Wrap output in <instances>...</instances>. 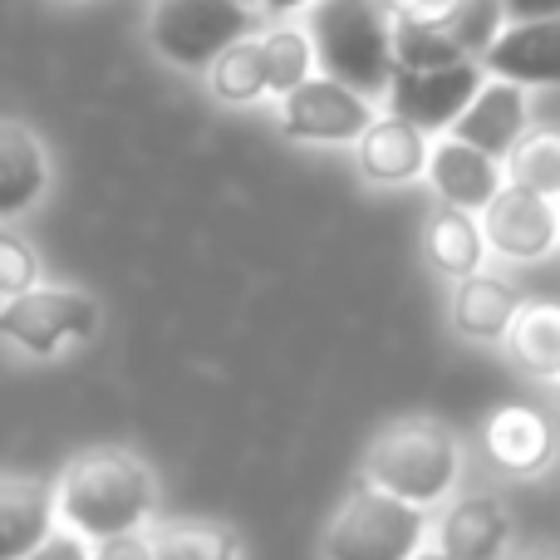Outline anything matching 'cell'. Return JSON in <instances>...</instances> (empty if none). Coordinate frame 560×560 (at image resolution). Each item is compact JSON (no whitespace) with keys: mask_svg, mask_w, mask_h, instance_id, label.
<instances>
[{"mask_svg":"<svg viewBox=\"0 0 560 560\" xmlns=\"http://www.w3.org/2000/svg\"><path fill=\"white\" fill-rule=\"evenodd\" d=\"M98 329V305L74 285H25L5 295L0 305V335L20 345L25 354L49 359L74 339H89Z\"/></svg>","mask_w":560,"mask_h":560,"instance_id":"5b68a950","label":"cell"},{"mask_svg":"<svg viewBox=\"0 0 560 560\" xmlns=\"http://www.w3.org/2000/svg\"><path fill=\"white\" fill-rule=\"evenodd\" d=\"M55 532V487L39 477H0V560H20Z\"/></svg>","mask_w":560,"mask_h":560,"instance_id":"5bb4252c","label":"cell"},{"mask_svg":"<svg viewBox=\"0 0 560 560\" xmlns=\"http://www.w3.org/2000/svg\"><path fill=\"white\" fill-rule=\"evenodd\" d=\"M252 30L256 10L242 0H158L153 10V45L183 69H207Z\"/></svg>","mask_w":560,"mask_h":560,"instance_id":"8992f818","label":"cell"},{"mask_svg":"<svg viewBox=\"0 0 560 560\" xmlns=\"http://www.w3.org/2000/svg\"><path fill=\"white\" fill-rule=\"evenodd\" d=\"M408 560H453V556H443V551H413Z\"/></svg>","mask_w":560,"mask_h":560,"instance_id":"1f68e13d","label":"cell"},{"mask_svg":"<svg viewBox=\"0 0 560 560\" xmlns=\"http://www.w3.org/2000/svg\"><path fill=\"white\" fill-rule=\"evenodd\" d=\"M388 45H394V65L398 69H438V65L472 59V55H463L457 39L428 15H404L398 25H388Z\"/></svg>","mask_w":560,"mask_h":560,"instance_id":"44dd1931","label":"cell"},{"mask_svg":"<svg viewBox=\"0 0 560 560\" xmlns=\"http://www.w3.org/2000/svg\"><path fill=\"white\" fill-rule=\"evenodd\" d=\"M153 477L128 453H89L69 463L55 487V516L84 541H104L118 532H138L153 516Z\"/></svg>","mask_w":560,"mask_h":560,"instance_id":"6da1fadb","label":"cell"},{"mask_svg":"<svg viewBox=\"0 0 560 560\" xmlns=\"http://www.w3.org/2000/svg\"><path fill=\"white\" fill-rule=\"evenodd\" d=\"M261 45V69H266V94H290L300 79L310 74L315 55H310V39L295 30H271V35L256 39Z\"/></svg>","mask_w":560,"mask_h":560,"instance_id":"484cf974","label":"cell"},{"mask_svg":"<svg viewBox=\"0 0 560 560\" xmlns=\"http://www.w3.org/2000/svg\"><path fill=\"white\" fill-rule=\"evenodd\" d=\"M522 560H560V551H536V556H522Z\"/></svg>","mask_w":560,"mask_h":560,"instance_id":"d6a6232c","label":"cell"},{"mask_svg":"<svg viewBox=\"0 0 560 560\" xmlns=\"http://www.w3.org/2000/svg\"><path fill=\"white\" fill-rule=\"evenodd\" d=\"M242 5H252V0H242Z\"/></svg>","mask_w":560,"mask_h":560,"instance_id":"e575fe53","label":"cell"},{"mask_svg":"<svg viewBox=\"0 0 560 560\" xmlns=\"http://www.w3.org/2000/svg\"><path fill=\"white\" fill-rule=\"evenodd\" d=\"M477 226H482V242L497 256H512V261H541L560 242V212L551 207V197H536L512 183L497 187Z\"/></svg>","mask_w":560,"mask_h":560,"instance_id":"9c48e42d","label":"cell"},{"mask_svg":"<svg viewBox=\"0 0 560 560\" xmlns=\"http://www.w3.org/2000/svg\"><path fill=\"white\" fill-rule=\"evenodd\" d=\"M207 69H212L217 94L232 98V104H252V98L266 94V69H261V45H256V39L226 45Z\"/></svg>","mask_w":560,"mask_h":560,"instance_id":"d4e9b609","label":"cell"},{"mask_svg":"<svg viewBox=\"0 0 560 560\" xmlns=\"http://www.w3.org/2000/svg\"><path fill=\"white\" fill-rule=\"evenodd\" d=\"M45 153L35 133L10 118H0V217H20L45 192Z\"/></svg>","mask_w":560,"mask_h":560,"instance_id":"2e32d148","label":"cell"},{"mask_svg":"<svg viewBox=\"0 0 560 560\" xmlns=\"http://www.w3.org/2000/svg\"><path fill=\"white\" fill-rule=\"evenodd\" d=\"M423 167H428V177H433V192L443 197L447 207H463V212H482V207L497 197V187L506 183L502 163L487 158L482 148L463 143V138L438 143Z\"/></svg>","mask_w":560,"mask_h":560,"instance_id":"7c38bea8","label":"cell"},{"mask_svg":"<svg viewBox=\"0 0 560 560\" xmlns=\"http://www.w3.org/2000/svg\"><path fill=\"white\" fill-rule=\"evenodd\" d=\"M556 388H560V374H556Z\"/></svg>","mask_w":560,"mask_h":560,"instance_id":"836d02e7","label":"cell"},{"mask_svg":"<svg viewBox=\"0 0 560 560\" xmlns=\"http://www.w3.org/2000/svg\"><path fill=\"white\" fill-rule=\"evenodd\" d=\"M89 560H153V551H148V541L138 532H118V536H104V541H94Z\"/></svg>","mask_w":560,"mask_h":560,"instance_id":"f1b7e54d","label":"cell"},{"mask_svg":"<svg viewBox=\"0 0 560 560\" xmlns=\"http://www.w3.org/2000/svg\"><path fill=\"white\" fill-rule=\"evenodd\" d=\"M153 560H242L236 536L207 522H173L148 541Z\"/></svg>","mask_w":560,"mask_h":560,"instance_id":"603a6c76","label":"cell"},{"mask_svg":"<svg viewBox=\"0 0 560 560\" xmlns=\"http://www.w3.org/2000/svg\"><path fill=\"white\" fill-rule=\"evenodd\" d=\"M364 482L384 487L408 506H433L457 482V443L438 423H398L374 438L364 457Z\"/></svg>","mask_w":560,"mask_h":560,"instance_id":"3957f363","label":"cell"},{"mask_svg":"<svg viewBox=\"0 0 560 560\" xmlns=\"http://www.w3.org/2000/svg\"><path fill=\"white\" fill-rule=\"evenodd\" d=\"M433 20L457 39V49L472 59L482 55V49L497 39V30L506 25L502 0H443V10H438Z\"/></svg>","mask_w":560,"mask_h":560,"instance_id":"cb8c5ba5","label":"cell"},{"mask_svg":"<svg viewBox=\"0 0 560 560\" xmlns=\"http://www.w3.org/2000/svg\"><path fill=\"white\" fill-rule=\"evenodd\" d=\"M423 546V506L364 482L345 497L325 532V560H408Z\"/></svg>","mask_w":560,"mask_h":560,"instance_id":"277c9868","label":"cell"},{"mask_svg":"<svg viewBox=\"0 0 560 560\" xmlns=\"http://www.w3.org/2000/svg\"><path fill=\"white\" fill-rule=\"evenodd\" d=\"M266 10H276V15H285V10H295V5H310V0H261Z\"/></svg>","mask_w":560,"mask_h":560,"instance_id":"4dcf8cb0","label":"cell"},{"mask_svg":"<svg viewBox=\"0 0 560 560\" xmlns=\"http://www.w3.org/2000/svg\"><path fill=\"white\" fill-rule=\"evenodd\" d=\"M506 541H512V516L492 497H463L438 532V551L453 560H502Z\"/></svg>","mask_w":560,"mask_h":560,"instance_id":"9a60e30c","label":"cell"},{"mask_svg":"<svg viewBox=\"0 0 560 560\" xmlns=\"http://www.w3.org/2000/svg\"><path fill=\"white\" fill-rule=\"evenodd\" d=\"M280 124L290 138H305V143H354L364 133V124L374 118L364 94H354L349 84L319 74V79H300L290 94H280Z\"/></svg>","mask_w":560,"mask_h":560,"instance_id":"ba28073f","label":"cell"},{"mask_svg":"<svg viewBox=\"0 0 560 560\" xmlns=\"http://www.w3.org/2000/svg\"><path fill=\"white\" fill-rule=\"evenodd\" d=\"M482 84V65L477 59H457V65H438V69H398L388 74V108L398 118H408L423 133H443L457 114L467 108V98Z\"/></svg>","mask_w":560,"mask_h":560,"instance_id":"52a82bcc","label":"cell"},{"mask_svg":"<svg viewBox=\"0 0 560 560\" xmlns=\"http://www.w3.org/2000/svg\"><path fill=\"white\" fill-rule=\"evenodd\" d=\"M305 39L319 74L339 79L364 98L388 89L394 45H388V15L378 0H315Z\"/></svg>","mask_w":560,"mask_h":560,"instance_id":"7a4b0ae2","label":"cell"},{"mask_svg":"<svg viewBox=\"0 0 560 560\" xmlns=\"http://www.w3.org/2000/svg\"><path fill=\"white\" fill-rule=\"evenodd\" d=\"M487 447L506 472H541L556 453V433L536 408H502L487 423Z\"/></svg>","mask_w":560,"mask_h":560,"instance_id":"e0dca14e","label":"cell"},{"mask_svg":"<svg viewBox=\"0 0 560 560\" xmlns=\"http://www.w3.org/2000/svg\"><path fill=\"white\" fill-rule=\"evenodd\" d=\"M502 163L512 187H526V192L551 197V202L560 197V133H522Z\"/></svg>","mask_w":560,"mask_h":560,"instance_id":"7402d4cb","label":"cell"},{"mask_svg":"<svg viewBox=\"0 0 560 560\" xmlns=\"http://www.w3.org/2000/svg\"><path fill=\"white\" fill-rule=\"evenodd\" d=\"M20 560H89V546L79 532H49L35 551H25Z\"/></svg>","mask_w":560,"mask_h":560,"instance_id":"83f0119b","label":"cell"},{"mask_svg":"<svg viewBox=\"0 0 560 560\" xmlns=\"http://www.w3.org/2000/svg\"><path fill=\"white\" fill-rule=\"evenodd\" d=\"M39 280V261L30 252V242H20L15 232L0 226V295H15V290L35 285Z\"/></svg>","mask_w":560,"mask_h":560,"instance_id":"4316f807","label":"cell"},{"mask_svg":"<svg viewBox=\"0 0 560 560\" xmlns=\"http://www.w3.org/2000/svg\"><path fill=\"white\" fill-rule=\"evenodd\" d=\"M453 138L482 148L487 158L502 163L512 153V143L526 133V89L512 84V79H492V84H477V94L467 98V108L453 118Z\"/></svg>","mask_w":560,"mask_h":560,"instance_id":"8fae6325","label":"cell"},{"mask_svg":"<svg viewBox=\"0 0 560 560\" xmlns=\"http://www.w3.org/2000/svg\"><path fill=\"white\" fill-rule=\"evenodd\" d=\"M502 339L532 374H560V305H522Z\"/></svg>","mask_w":560,"mask_h":560,"instance_id":"ffe728a7","label":"cell"},{"mask_svg":"<svg viewBox=\"0 0 560 560\" xmlns=\"http://www.w3.org/2000/svg\"><path fill=\"white\" fill-rule=\"evenodd\" d=\"M506 20H541V15H560V0H502Z\"/></svg>","mask_w":560,"mask_h":560,"instance_id":"f546056e","label":"cell"},{"mask_svg":"<svg viewBox=\"0 0 560 560\" xmlns=\"http://www.w3.org/2000/svg\"><path fill=\"white\" fill-rule=\"evenodd\" d=\"M516 310H522V300H516V290L502 276L472 271L457 280V290H453V325L467 339H502Z\"/></svg>","mask_w":560,"mask_h":560,"instance_id":"ac0fdd59","label":"cell"},{"mask_svg":"<svg viewBox=\"0 0 560 560\" xmlns=\"http://www.w3.org/2000/svg\"><path fill=\"white\" fill-rule=\"evenodd\" d=\"M354 143H359V167H364L374 183H388V187L418 177L423 163H428V133L413 128L408 118H398V114L369 118L364 133H359Z\"/></svg>","mask_w":560,"mask_h":560,"instance_id":"4fadbf2b","label":"cell"},{"mask_svg":"<svg viewBox=\"0 0 560 560\" xmlns=\"http://www.w3.org/2000/svg\"><path fill=\"white\" fill-rule=\"evenodd\" d=\"M477 65L512 84H560V15L506 20L497 39L477 55Z\"/></svg>","mask_w":560,"mask_h":560,"instance_id":"30bf717a","label":"cell"},{"mask_svg":"<svg viewBox=\"0 0 560 560\" xmlns=\"http://www.w3.org/2000/svg\"><path fill=\"white\" fill-rule=\"evenodd\" d=\"M428 256L447 280H463L472 271H482L487 261V242H482V226L463 212V207H438L433 222H428Z\"/></svg>","mask_w":560,"mask_h":560,"instance_id":"d6986e66","label":"cell"}]
</instances>
